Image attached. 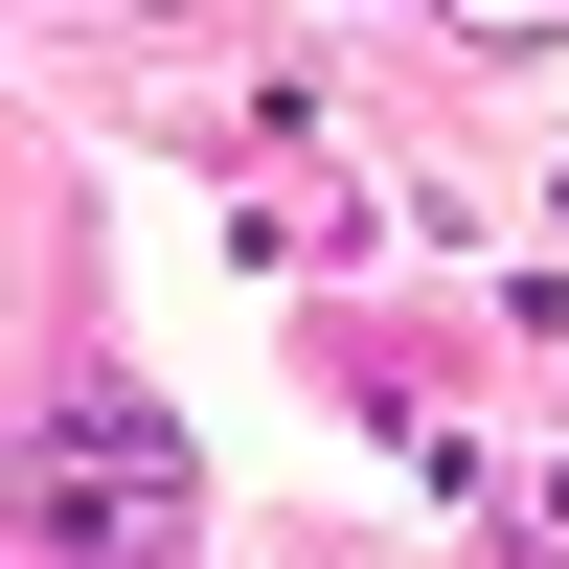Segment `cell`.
<instances>
[{"mask_svg": "<svg viewBox=\"0 0 569 569\" xmlns=\"http://www.w3.org/2000/svg\"><path fill=\"white\" fill-rule=\"evenodd\" d=\"M160 501H182V433H160V410H114V388H69V410H46V525H160Z\"/></svg>", "mask_w": 569, "mask_h": 569, "instance_id": "1", "label": "cell"}, {"mask_svg": "<svg viewBox=\"0 0 569 569\" xmlns=\"http://www.w3.org/2000/svg\"><path fill=\"white\" fill-rule=\"evenodd\" d=\"M456 23H479V46H547V23H569V0H456Z\"/></svg>", "mask_w": 569, "mask_h": 569, "instance_id": "2", "label": "cell"}]
</instances>
